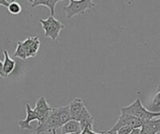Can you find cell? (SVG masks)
Returning a JSON list of instances; mask_svg holds the SVG:
<instances>
[{
	"instance_id": "obj_1",
	"label": "cell",
	"mask_w": 160,
	"mask_h": 134,
	"mask_svg": "<svg viewBox=\"0 0 160 134\" xmlns=\"http://www.w3.org/2000/svg\"><path fill=\"white\" fill-rule=\"evenodd\" d=\"M121 113L137 118L144 122L160 118V112H151V111L147 110L142 105L140 98L136 99L135 102H133L131 104H129L126 107H122Z\"/></svg>"
},
{
	"instance_id": "obj_2",
	"label": "cell",
	"mask_w": 160,
	"mask_h": 134,
	"mask_svg": "<svg viewBox=\"0 0 160 134\" xmlns=\"http://www.w3.org/2000/svg\"><path fill=\"white\" fill-rule=\"evenodd\" d=\"M95 3L91 0H69V4L63 7L68 19H72L79 14H84L86 10L95 7Z\"/></svg>"
},
{
	"instance_id": "obj_3",
	"label": "cell",
	"mask_w": 160,
	"mask_h": 134,
	"mask_svg": "<svg viewBox=\"0 0 160 134\" xmlns=\"http://www.w3.org/2000/svg\"><path fill=\"white\" fill-rule=\"evenodd\" d=\"M38 21L41 23L42 28L44 30V35L48 38H51L53 41H55L58 38L61 30L65 28V25L60 21L56 20L54 17L51 15L46 20L39 19Z\"/></svg>"
},
{
	"instance_id": "obj_4",
	"label": "cell",
	"mask_w": 160,
	"mask_h": 134,
	"mask_svg": "<svg viewBox=\"0 0 160 134\" xmlns=\"http://www.w3.org/2000/svg\"><path fill=\"white\" fill-rule=\"evenodd\" d=\"M144 123H145L144 121H142V120H141V119H139L137 118H134L132 116L121 113V116L118 118L117 122L112 127L111 130L107 131L106 133H116L123 127H130L133 130L134 129H141L143 126Z\"/></svg>"
},
{
	"instance_id": "obj_5",
	"label": "cell",
	"mask_w": 160,
	"mask_h": 134,
	"mask_svg": "<svg viewBox=\"0 0 160 134\" xmlns=\"http://www.w3.org/2000/svg\"><path fill=\"white\" fill-rule=\"evenodd\" d=\"M59 128L60 129L62 128V124L60 122V118L58 116V110L57 108H52V111L49 117L47 118V119L43 123L38 125L36 129V132L37 134L52 132L53 130H57Z\"/></svg>"
},
{
	"instance_id": "obj_6",
	"label": "cell",
	"mask_w": 160,
	"mask_h": 134,
	"mask_svg": "<svg viewBox=\"0 0 160 134\" xmlns=\"http://www.w3.org/2000/svg\"><path fill=\"white\" fill-rule=\"evenodd\" d=\"M34 110H35V112H36L37 115H38V124H41V123H43V122L47 119V118L49 117V115H50V113H51V111H52V108L49 106V104H48V103H47L45 97L41 96V97H39L38 100L37 101V103H36V107H35Z\"/></svg>"
},
{
	"instance_id": "obj_7",
	"label": "cell",
	"mask_w": 160,
	"mask_h": 134,
	"mask_svg": "<svg viewBox=\"0 0 160 134\" xmlns=\"http://www.w3.org/2000/svg\"><path fill=\"white\" fill-rule=\"evenodd\" d=\"M25 50H26V56L27 58L35 57L40 47V41L38 37L37 36H29L24 41H22Z\"/></svg>"
},
{
	"instance_id": "obj_8",
	"label": "cell",
	"mask_w": 160,
	"mask_h": 134,
	"mask_svg": "<svg viewBox=\"0 0 160 134\" xmlns=\"http://www.w3.org/2000/svg\"><path fill=\"white\" fill-rule=\"evenodd\" d=\"M85 104L81 98H76L74 99L70 104H69V111H70V117L72 120H76L79 122V118L82 115V113L85 109Z\"/></svg>"
},
{
	"instance_id": "obj_9",
	"label": "cell",
	"mask_w": 160,
	"mask_h": 134,
	"mask_svg": "<svg viewBox=\"0 0 160 134\" xmlns=\"http://www.w3.org/2000/svg\"><path fill=\"white\" fill-rule=\"evenodd\" d=\"M25 112H26V118L23 120H21L18 122L20 130L23 131V130H32V127L30 125V123L34 120H38V115L35 112L34 109H32L30 107L29 104H25Z\"/></svg>"
},
{
	"instance_id": "obj_10",
	"label": "cell",
	"mask_w": 160,
	"mask_h": 134,
	"mask_svg": "<svg viewBox=\"0 0 160 134\" xmlns=\"http://www.w3.org/2000/svg\"><path fill=\"white\" fill-rule=\"evenodd\" d=\"M159 132L160 118L145 122L141 128V134H158Z\"/></svg>"
},
{
	"instance_id": "obj_11",
	"label": "cell",
	"mask_w": 160,
	"mask_h": 134,
	"mask_svg": "<svg viewBox=\"0 0 160 134\" xmlns=\"http://www.w3.org/2000/svg\"><path fill=\"white\" fill-rule=\"evenodd\" d=\"M31 3V7H37L39 6H44L50 8L51 10V16L53 17L54 15V10H55V6L57 3H59L61 0H28Z\"/></svg>"
},
{
	"instance_id": "obj_12",
	"label": "cell",
	"mask_w": 160,
	"mask_h": 134,
	"mask_svg": "<svg viewBox=\"0 0 160 134\" xmlns=\"http://www.w3.org/2000/svg\"><path fill=\"white\" fill-rule=\"evenodd\" d=\"M82 131L80 125V122L76 120H70L68 123H66L62 128H61V133L62 134H71L78 133L81 134Z\"/></svg>"
},
{
	"instance_id": "obj_13",
	"label": "cell",
	"mask_w": 160,
	"mask_h": 134,
	"mask_svg": "<svg viewBox=\"0 0 160 134\" xmlns=\"http://www.w3.org/2000/svg\"><path fill=\"white\" fill-rule=\"evenodd\" d=\"M3 53H4L3 72H4V74L6 75V76L8 77V76L14 70L16 62H15L14 60H12V59L9 57V55H8V51H7L6 49L3 51Z\"/></svg>"
},
{
	"instance_id": "obj_14",
	"label": "cell",
	"mask_w": 160,
	"mask_h": 134,
	"mask_svg": "<svg viewBox=\"0 0 160 134\" xmlns=\"http://www.w3.org/2000/svg\"><path fill=\"white\" fill-rule=\"evenodd\" d=\"M57 110H58V116L60 118V122H61L62 127H63L66 123H68V121L71 120L69 104H68L66 106H61V107L57 108Z\"/></svg>"
},
{
	"instance_id": "obj_15",
	"label": "cell",
	"mask_w": 160,
	"mask_h": 134,
	"mask_svg": "<svg viewBox=\"0 0 160 134\" xmlns=\"http://www.w3.org/2000/svg\"><path fill=\"white\" fill-rule=\"evenodd\" d=\"M14 57H17L21 60H26L27 56H26V50L24 48V45L22 43V41H18L17 42V47H16V50L14 52Z\"/></svg>"
},
{
	"instance_id": "obj_16",
	"label": "cell",
	"mask_w": 160,
	"mask_h": 134,
	"mask_svg": "<svg viewBox=\"0 0 160 134\" xmlns=\"http://www.w3.org/2000/svg\"><path fill=\"white\" fill-rule=\"evenodd\" d=\"M8 10L12 15H18L22 11V7H21V5L18 2L12 1V2L9 3V6L8 7Z\"/></svg>"
},
{
	"instance_id": "obj_17",
	"label": "cell",
	"mask_w": 160,
	"mask_h": 134,
	"mask_svg": "<svg viewBox=\"0 0 160 134\" xmlns=\"http://www.w3.org/2000/svg\"><path fill=\"white\" fill-rule=\"evenodd\" d=\"M153 104H155V107L158 108L160 107V86L157 89V93L153 99Z\"/></svg>"
},
{
	"instance_id": "obj_18",
	"label": "cell",
	"mask_w": 160,
	"mask_h": 134,
	"mask_svg": "<svg viewBox=\"0 0 160 134\" xmlns=\"http://www.w3.org/2000/svg\"><path fill=\"white\" fill-rule=\"evenodd\" d=\"M132 130L133 129L130 127H123L116 132V134H129L132 132Z\"/></svg>"
},
{
	"instance_id": "obj_19",
	"label": "cell",
	"mask_w": 160,
	"mask_h": 134,
	"mask_svg": "<svg viewBox=\"0 0 160 134\" xmlns=\"http://www.w3.org/2000/svg\"><path fill=\"white\" fill-rule=\"evenodd\" d=\"M0 76L1 77H7L6 75L3 72V62L1 60H0Z\"/></svg>"
},
{
	"instance_id": "obj_20",
	"label": "cell",
	"mask_w": 160,
	"mask_h": 134,
	"mask_svg": "<svg viewBox=\"0 0 160 134\" xmlns=\"http://www.w3.org/2000/svg\"><path fill=\"white\" fill-rule=\"evenodd\" d=\"M9 3L10 2H8L7 0H0V6H3L5 7H8L9 6Z\"/></svg>"
},
{
	"instance_id": "obj_21",
	"label": "cell",
	"mask_w": 160,
	"mask_h": 134,
	"mask_svg": "<svg viewBox=\"0 0 160 134\" xmlns=\"http://www.w3.org/2000/svg\"><path fill=\"white\" fill-rule=\"evenodd\" d=\"M129 134H141V129H134Z\"/></svg>"
},
{
	"instance_id": "obj_22",
	"label": "cell",
	"mask_w": 160,
	"mask_h": 134,
	"mask_svg": "<svg viewBox=\"0 0 160 134\" xmlns=\"http://www.w3.org/2000/svg\"><path fill=\"white\" fill-rule=\"evenodd\" d=\"M52 132V134H56V130H53Z\"/></svg>"
},
{
	"instance_id": "obj_23",
	"label": "cell",
	"mask_w": 160,
	"mask_h": 134,
	"mask_svg": "<svg viewBox=\"0 0 160 134\" xmlns=\"http://www.w3.org/2000/svg\"><path fill=\"white\" fill-rule=\"evenodd\" d=\"M71 134H78V133H71Z\"/></svg>"
}]
</instances>
